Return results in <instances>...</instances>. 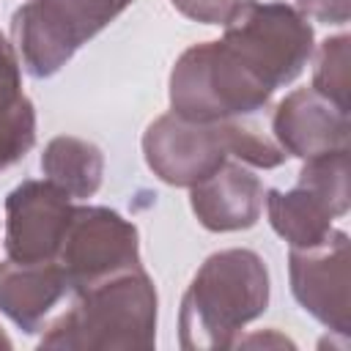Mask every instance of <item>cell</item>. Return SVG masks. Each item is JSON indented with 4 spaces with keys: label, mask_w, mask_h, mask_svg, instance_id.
Segmentation results:
<instances>
[{
    "label": "cell",
    "mask_w": 351,
    "mask_h": 351,
    "mask_svg": "<svg viewBox=\"0 0 351 351\" xmlns=\"http://www.w3.org/2000/svg\"><path fill=\"white\" fill-rule=\"evenodd\" d=\"M159 299L143 266L112 274L74 293L38 340L55 351H148L156 343Z\"/></svg>",
    "instance_id": "obj_1"
},
{
    "label": "cell",
    "mask_w": 351,
    "mask_h": 351,
    "mask_svg": "<svg viewBox=\"0 0 351 351\" xmlns=\"http://www.w3.org/2000/svg\"><path fill=\"white\" fill-rule=\"evenodd\" d=\"M269 307V269L244 247L208 255L178 310V343L186 351L230 348L239 332Z\"/></svg>",
    "instance_id": "obj_2"
},
{
    "label": "cell",
    "mask_w": 351,
    "mask_h": 351,
    "mask_svg": "<svg viewBox=\"0 0 351 351\" xmlns=\"http://www.w3.org/2000/svg\"><path fill=\"white\" fill-rule=\"evenodd\" d=\"M271 93L222 38L192 44L170 71V112L186 121L244 118L263 110Z\"/></svg>",
    "instance_id": "obj_3"
},
{
    "label": "cell",
    "mask_w": 351,
    "mask_h": 351,
    "mask_svg": "<svg viewBox=\"0 0 351 351\" xmlns=\"http://www.w3.org/2000/svg\"><path fill=\"white\" fill-rule=\"evenodd\" d=\"M134 0H27L11 16L19 63L36 80L58 74L74 52Z\"/></svg>",
    "instance_id": "obj_4"
},
{
    "label": "cell",
    "mask_w": 351,
    "mask_h": 351,
    "mask_svg": "<svg viewBox=\"0 0 351 351\" xmlns=\"http://www.w3.org/2000/svg\"><path fill=\"white\" fill-rule=\"evenodd\" d=\"M222 41L271 90L293 82L313 55V27L285 3L241 0Z\"/></svg>",
    "instance_id": "obj_5"
},
{
    "label": "cell",
    "mask_w": 351,
    "mask_h": 351,
    "mask_svg": "<svg viewBox=\"0 0 351 351\" xmlns=\"http://www.w3.org/2000/svg\"><path fill=\"white\" fill-rule=\"evenodd\" d=\"M71 293L140 266L134 222L107 206H74L58 258Z\"/></svg>",
    "instance_id": "obj_6"
},
{
    "label": "cell",
    "mask_w": 351,
    "mask_h": 351,
    "mask_svg": "<svg viewBox=\"0 0 351 351\" xmlns=\"http://www.w3.org/2000/svg\"><path fill=\"white\" fill-rule=\"evenodd\" d=\"M145 165L170 186H195L230 156V118L186 121L176 112L159 115L143 134Z\"/></svg>",
    "instance_id": "obj_7"
},
{
    "label": "cell",
    "mask_w": 351,
    "mask_h": 351,
    "mask_svg": "<svg viewBox=\"0 0 351 351\" xmlns=\"http://www.w3.org/2000/svg\"><path fill=\"white\" fill-rule=\"evenodd\" d=\"M288 277L293 299L329 332L348 337L351 332V244L343 230L313 247H291Z\"/></svg>",
    "instance_id": "obj_8"
},
{
    "label": "cell",
    "mask_w": 351,
    "mask_h": 351,
    "mask_svg": "<svg viewBox=\"0 0 351 351\" xmlns=\"http://www.w3.org/2000/svg\"><path fill=\"white\" fill-rule=\"evenodd\" d=\"M74 203L52 181H22L5 197V255L11 261H55Z\"/></svg>",
    "instance_id": "obj_9"
},
{
    "label": "cell",
    "mask_w": 351,
    "mask_h": 351,
    "mask_svg": "<svg viewBox=\"0 0 351 351\" xmlns=\"http://www.w3.org/2000/svg\"><path fill=\"white\" fill-rule=\"evenodd\" d=\"M274 143L299 159L348 148V110L318 93L315 88L291 90L271 115Z\"/></svg>",
    "instance_id": "obj_10"
},
{
    "label": "cell",
    "mask_w": 351,
    "mask_h": 351,
    "mask_svg": "<svg viewBox=\"0 0 351 351\" xmlns=\"http://www.w3.org/2000/svg\"><path fill=\"white\" fill-rule=\"evenodd\" d=\"M189 206L197 222L214 233L247 230L261 219L263 184L244 162H222L211 176L189 186Z\"/></svg>",
    "instance_id": "obj_11"
},
{
    "label": "cell",
    "mask_w": 351,
    "mask_h": 351,
    "mask_svg": "<svg viewBox=\"0 0 351 351\" xmlns=\"http://www.w3.org/2000/svg\"><path fill=\"white\" fill-rule=\"evenodd\" d=\"M66 293H71V285L58 261L25 263L8 258L0 263V313L27 335L44 326V318Z\"/></svg>",
    "instance_id": "obj_12"
},
{
    "label": "cell",
    "mask_w": 351,
    "mask_h": 351,
    "mask_svg": "<svg viewBox=\"0 0 351 351\" xmlns=\"http://www.w3.org/2000/svg\"><path fill=\"white\" fill-rule=\"evenodd\" d=\"M14 44L0 33V170L16 165L36 145V110L22 93V71Z\"/></svg>",
    "instance_id": "obj_13"
},
{
    "label": "cell",
    "mask_w": 351,
    "mask_h": 351,
    "mask_svg": "<svg viewBox=\"0 0 351 351\" xmlns=\"http://www.w3.org/2000/svg\"><path fill=\"white\" fill-rule=\"evenodd\" d=\"M41 173L47 176V181L60 186L71 200H85L93 197L101 186L104 154L99 145L82 137L60 134L44 145Z\"/></svg>",
    "instance_id": "obj_14"
},
{
    "label": "cell",
    "mask_w": 351,
    "mask_h": 351,
    "mask_svg": "<svg viewBox=\"0 0 351 351\" xmlns=\"http://www.w3.org/2000/svg\"><path fill=\"white\" fill-rule=\"evenodd\" d=\"M266 211L274 233L285 239L291 247H313L324 241L332 230V208L307 186L293 189H269L266 192Z\"/></svg>",
    "instance_id": "obj_15"
},
{
    "label": "cell",
    "mask_w": 351,
    "mask_h": 351,
    "mask_svg": "<svg viewBox=\"0 0 351 351\" xmlns=\"http://www.w3.org/2000/svg\"><path fill=\"white\" fill-rule=\"evenodd\" d=\"M299 186H307L315 192L335 217H343L351 206V189H348V148L326 151L318 156L304 159L299 170Z\"/></svg>",
    "instance_id": "obj_16"
},
{
    "label": "cell",
    "mask_w": 351,
    "mask_h": 351,
    "mask_svg": "<svg viewBox=\"0 0 351 351\" xmlns=\"http://www.w3.org/2000/svg\"><path fill=\"white\" fill-rule=\"evenodd\" d=\"M348 44L351 38L346 33L321 41L313 69V85H310L346 110H348Z\"/></svg>",
    "instance_id": "obj_17"
},
{
    "label": "cell",
    "mask_w": 351,
    "mask_h": 351,
    "mask_svg": "<svg viewBox=\"0 0 351 351\" xmlns=\"http://www.w3.org/2000/svg\"><path fill=\"white\" fill-rule=\"evenodd\" d=\"M230 156L244 165L263 167V170L280 167L288 159V154L271 137L261 134L250 123H241L239 118H230Z\"/></svg>",
    "instance_id": "obj_18"
},
{
    "label": "cell",
    "mask_w": 351,
    "mask_h": 351,
    "mask_svg": "<svg viewBox=\"0 0 351 351\" xmlns=\"http://www.w3.org/2000/svg\"><path fill=\"white\" fill-rule=\"evenodd\" d=\"M178 14L203 25H228L241 0H170Z\"/></svg>",
    "instance_id": "obj_19"
},
{
    "label": "cell",
    "mask_w": 351,
    "mask_h": 351,
    "mask_svg": "<svg viewBox=\"0 0 351 351\" xmlns=\"http://www.w3.org/2000/svg\"><path fill=\"white\" fill-rule=\"evenodd\" d=\"M299 14L326 22V25H346L351 16V0H296Z\"/></svg>",
    "instance_id": "obj_20"
},
{
    "label": "cell",
    "mask_w": 351,
    "mask_h": 351,
    "mask_svg": "<svg viewBox=\"0 0 351 351\" xmlns=\"http://www.w3.org/2000/svg\"><path fill=\"white\" fill-rule=\"evenodd\" d=\"M0 348H11V340L5 337V332L0 329Z\"/></svg>",
    "instance_id": "obj_21"
}]
</instances>
